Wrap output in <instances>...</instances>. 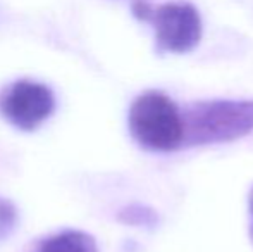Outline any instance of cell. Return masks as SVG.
Returning a JSON list of instances; mask_svg holds the SVG:
<instances>
[{
  "label": "cell",
  "mask_w": 253,
  "mask_h": 252,
  "mask_svg": "<svg viewBox=\"0 0 253 252\" xmlns=\"http://www.w3.org/2000/svg\"><path fill=\"white\" fill-rule=\"evenodd\" d=\"M133 16L155 28L157 47L164 52L186 54L202 40V17L191 3L170 2L155 5L138 0L131 5Z\"/></svg>",
  "instance_id": "cell-3"
},
{
  "label": "cell",
  "mask_w": 253,
  "mask_h": 252,
  "mask_svg": "<svg viewBox=\"0 0 253 252\" xmlns=\"http://www.w3.org/2000/svg\"><path fill=\"white\" fill-rule=\"evenodd\" d=\"M119 219L131 226H153L157 223V212L141 204H131L119 211Z\"/></svg>",
  "instance_id": "cell-6"
},
{
  "label": "cell",
  "mask_w": 253,
  "mask_h": 252,
  "mask_svg": "<svg viewBox=\"0 0 253 252\" xmlns=\"http://www.w3.org/2000/svg\"><path fill=\"white\" fill-rule=\"evenodd\" d=\"M37 252H98V249L91 235L78 230H67L47 239Z\"/></svg>",
  "instance_id": "cell-5"
},
{
  "label": "cell",
  "mask_w": 253,
  "mask_h": 252,
  "mask_svg": "<svg viewBox=\"0 0 253 252\" xmlns=\"http://www.w3.org/2000/svg\"><path fill=\"white\" fill-rule=\"evenodd\" d=\"M129 131L143 149L176 151L184 144V114L162 92H145L129 109Z\"/></svg>",
  "instance_id": "cell-2"
},
{
  "label": "cell",
  "mask_w": 253,
  "mask_h": 252,
  "mask_svg": "<svg viewBox=\"0 0 253 252\" xmlns=\"http://www.w3.org/2000/svg\"><path fill=\"white\" fill-rule=\"evenodd\" d=\"M250 212H252V237H253V189L250 192Z\"/></svg>",
  "instance_id": "cell-8"
},
{
  "label": "cell",
  "mask_w": 253,
  "mask_h": 252,
  "mask_svg": "<svg viewBox=\"0 0 253 252\" xmlns=\"http://www.w3.org/2000/svg\"><path fill=\"white\" fill-rule=\"evenodd\" d=\"M55 111V95L47 85L19 80L0 94V114L23 131H33Z\"/></svg>",
  "instance_id": "cell-4"
},
{
  "label": "cell",
  "mask_w": 253,
  "mask_h": 252,
  "mask_svg": "<svg viewBox=\"0 0 253 252\" xmlns=\"http://www.w3.org/2000/svg\"><path fill=\"white\" fill-rule=\"evenodd\" d=\"M133 2H138V0H133Z\"/></svg>",
  "instance_id": "cell-9"
},
{
  "label": "cell",
  "mask_w": 253,
  "mask_h": 252,
  "mask_svg": "<svg viewBox=\"0 0 253 252\" xmlns=\"http://www.w3.org/2000/svg\"><path fill=\"white\" fill-rule=\"evenodd\" d=\"M253 131V101H207L184 112V144L233 142Z\"/></svg>",
  "instance_id": "cell-1"
},
{
  "label": "cell",
  "mask_w": 253,
  "mask_h": 252,
  "mask_svg": "<svg viewBox=\"0 0 253 252\" xmlns=\"http://www.w3.org/2000/svg\"><path fill=\"white\" fill-rule=\"evenodd\" d=\"M17 226V209L12 202L0 197V242L12 235Z\"/></svg>",
  "instance_id": "cell-7"
}]
</instances>
